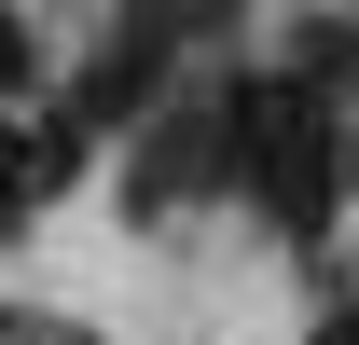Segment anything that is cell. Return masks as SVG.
<instances>
[{
    "instance_id": "3",
    "label": "cell",
    "mask_w": 359,
    "mask_h": 345,
    "mask_svg": "<svg viewBox=\"0 0 359 345\" xmlns=\"http://www.w3.org/2000/svg\"><path fill=\"white\" fill-rule=\"evenodd\" d=\"M28 83V28H14V14H0V97Z\"/></svg>"
},
{
    "instance_id": "4",
    "label": "cell",
    "mask_w": 359,
    "mask_h": 345,
    "mask_svg": "<svg viewBox=\"0 0 359 345\" xmlns=\"http://www.w3.org/2000/svg\"><path fill=\"white\" fill-rule=\"evenodd\" d=\"M346 180H359V166H346Z\"/></svg>"
},
{
    "instance_id": "1",
    "label": "cell",
    "mask_w": 359,
    "mask_h": 345,
    "mask_svg": "<svg viewBox=\"0 0 359 345\" xmlns=\"http://www.w3.org/2000/svg\"><path fill=\"white\" fill-rule=\"evenodd\" d=\"M194 28H222V14H166V0H138L125 28L83 55V83H69V125H83V138L152 125V97H166V69H180V42H194Z\"/></svg>"
},
{
    "instance_id": "2",
    "label": "cell",
    "mask_w": 359,
    "mask_h": 345,
    "mask_svg": "<svg viewBox=\"0 0 359 345\" xmlns=\"http://www.w3.org/2000/svg\"><path fill=\"white\" fill-rule=\"evenodd\" d=\"M69 166H83V125H28V111L0 97V235H28V208H42Z\"/></svg>"
}]
</instances>
